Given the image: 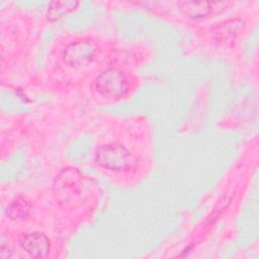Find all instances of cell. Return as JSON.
<instances>
[{
  "label": "cell",
  "instance_id": "1",
  "mask_svg": "<svg viewBox=\"0 0 259 259\" xmlns=\"http://www.w3.org/2000/svg\"><path fill=\"white\" fill-rule=\"evenodd\" d=\"M95 162L102 168L112 171H128L136 167V157L119 144L100 146L95 153Z\"/></svg>",
  "mask_w": 259,
  "mask_h": 259
},
{
  "label": "cell",
  "instance_id": "7",
  "mask_svg": "<svg viewBox=\"0 0 259 259\" xmlns=\"http://www.w3.org/2000/svg\"><path fill=\"white\" fill-rule=\"evenodd\" d=\"M240 22L238 20H228L224 23H220L213 29V33L217 34L218 38H228L231 35H235V33L240 28Z\"/></svg>",
  "mask_w": 259,
  "mask_h": 259
},
{
  "label": "cell",
  "instance_id": "8",
  "mask_svg": "<svg viewBox=\"0 0 259 259\" xmlns=\"http://www.w3.org/2000/svg\"><path fill=\"white\" fill-rule=\"evenodd\" d=\"M29 212L28 204L22 199L14 200L7 208V214L12 219H22L25 218Z\"/></svg>",
  "mask_w": 259,
  "mask_h": 259
},
{
  "label": "cell",
  "instance_id": "6",
  "mask_svg": "<svg viewBox=\"0 0 259 259\" xmlns=\"http://www.w3.org/2000/svg\"><path fill=\"white\" fill-rule=\"evenodd\" d=\"M78 2L76 1H53L48 6V19L56 21L72 11Z\"/></svg>",
  "mask_w": 259,
  "mask_h": 259
},
{
  "label": "cell",
  "instance_id": "3",
  "mask_svg": "<svg viewBox=\"0 0 259 259\" xmlns=\"http://www.w3.org/2000/svg\"><path fill=\"white\" fill-rule=\"evenodd\" d=\"M96 52V46L92 40H76L66 48L64 52V61L71 68H84L94 61Z\"/></svg>",
  "mask_w": 259,
  "mask_h": 259
},
{
  "label": "cell",
  "instance_id": "4",
  "mask_svg": "<svg viewBox=\"0 0 259 259\" xmlns=\"http://www.w3.org/2000/svg\"><path fill=\"white\" fill-rule=\"evenodd\" d=\"M20 245L29 256L34 258H45L50 253L48 237L38 232L23 235L20 239Z\"/></svg>",
  "mask_w": 259,
  "mask_h": 259
},
{
  "label": "cell",
  "instance_id": "2",
  "mask_svg": "<svg viewBox=\"0 0 259 259\" xmlns=\"http://www.w3.org/2000/svg\"><path fill=\"white\" fill-rule=\"evenodd\" d=\"M94 87L99 95L105 98H118L127 91L125 76L117 69H107L97 76Z\"/></svg>",
  "mask_w": 259,
  "mask_h": 259
},
{
  "label": "cell",
  "instance_id": "5",
  "mask_svg": "<svg viewBox=\"0 0 259 259\" xmlns=\"http://www.w3.org/2000/svg\"><path fill=\"white\" fill-rule=\"evenodd\" d=\"M217 2L208 1H183L179 2L180 10L190 18L200 19L211 13Z\"/></svg>",
  "mask_w": 259,
  "mask_h": 259
}]
</instances>
